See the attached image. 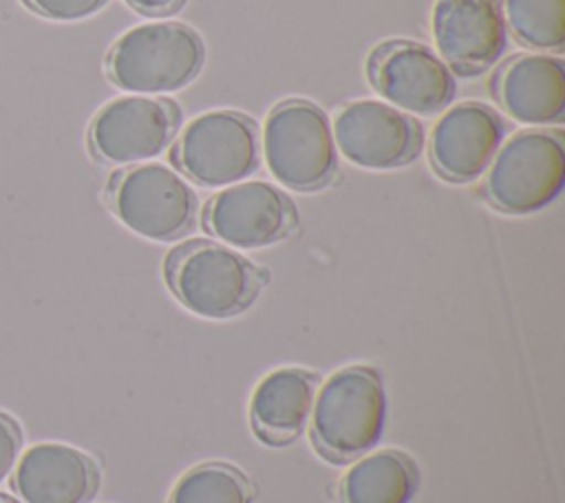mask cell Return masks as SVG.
<instances>
[{"instance_id":"cell-1","label":"cell","mask_w":565,"mask_h":503,"mask_svg":"<svg viewBox=\"0 0 565 503\" xmlns=\"http://www.w3.org/2000/svg\"><path fill=\"white\" fill-rule=\"evenodd\" d=\"M388 402L377 371L347 366L331 373L311 406V439L331 461H351L369 452L386 426Z\"/></svg>"},{"instance_id":"cell-2","label":"cell","mask_w":565,"mask_h":503,"mask_svg":"<svg viewBox=\"0 0 565 503\" xmlns=\"http://www.w3.org/2000/svg\"><path fill=\"white\" fill-rule=\"evenodd\" d=\"M166 282L192 313L230 318L256 298L263 271L227 245L188 240L168 254Z\"/></svg>"},{"instance_id":"cell-3","label":"cell","mask_w":565,"mask_h":503,"mask_svg":"<svg viewBox=\"0 0 565 503\" xmlns=\"http://www.w3.org/2000/svg\"><path fill=\"white\" fill-rule=\"evenodd\" d=\"M205 57L201 35L183 22H146L126 31L110 49V79L130 93L159 95L190 84Z\"/></svg>"},{"instance_id":"cell-4","label":"cell","mask_w":565,"mask_h":503,"mask_svg":"<svg viewBox=\"0 0 565 503\" xmlns=\"http://www.w3.org/2000/svg\"><path fill=\"white\" fill-rule=\"evenodd\" d=\"M263 150L274 179L298 192L322 188L338 168L331 121L307 99H285L269 110Z\"/></svg>"},{"instance_id":"cell-5","label":"cell","mask_w":565,"mask_h":503,"mask_svg":"<svg viewBox=\"0 0 565 503\" xmlns=\"http://www.w3.org/2000/svg\"><path fill=\"white\" fill-rule=\"evenodd\" d=\"M486 194L505 214H532L547 207L565 185L561 132L523 130L512 135L488 165Z\"/></svg>"},{"instance_id":"cell-6","label":"cell","mask_w":565,"mask_h":503,"mask_svg":"<svg viewBox=\"0 0 565 503\" xmlns=\"http://www.w3.org/2000/svg\"><path fill=\"white\" fill-rule=\"evenodd\" d=\"M108 196L117 218L150 240L179 238L196 216L192 185L163 163H139L115 172Z\"/></svg>"},{"instance_id":"cell-7","label":"cell","mask_w":565,"mask_h":503,"mask_svg":"<svg viewBox=\"0 0 565 503\" xmlns=\"http://www.w3.org/2000/svg\"><path fill=\"white\" fill-rule=\"evenodd\" d=\"M172 163L188 179L205 188L243 181L258 165V130L254 119L236 110L199 115L174 141Z\"/></svg>"},{"instance_id":"cell-8","label":"cell","mask_w":565,"mask_h":503,"mask_svg":"<svg viewBox=\"0 0 565 503\" xmlns=\"http://www.w3.org/2000/svg\"><path fill=\"white\" fill-rule=\"evenodd\" d=\"M369 82L386 104L415 115H435L455 95V75L426 44L382 42L366 62Z\"/></svg>"},{"instance_id":"cell-9","label":"cell","mask_w":565,"mask_h":503,"mask_svg":"<svg viewBox=\"0 0 565 503\" xmlns=\"http://www.w3.org/2000/svg\"><path fill=\"white\" fill-rule=\"evenodd\" d=\"M179 126V108L170 99L143 95L117 97L95 115L88 141L97 159L130 165L166 150Z\"/></svg>"},{"instance_id":"cell-10","label":"cell","mask_w":565,"mask_h":503,"mask_svg":"<svg viewBox=\"0 0 565 503\" xmlns=\"http://www.w3.org/2000/svg\"><path fill=\"white\" fill-rule=\"evenodd\" d=\"M331 130L342 157L369 170L404 165L415 159L422 143L417 121L404 110L377 99L344 104Z\"/></svg>"},{"instance_id":"cell-11","label":"cell","mask_w":565,"mask_h":503,"mask_svg":"<svg viewBox=\"0 0 565 503\" xmlns=\"http://www.w3.org/2000/svg\"><path fill=\"white\" fill-rule=\"evenodd\" d=\"M296 223L294 205L267 181L232 183L216 192L203 210V227L238 249H258L285 238Z\"/></svg>"},{"instance_id":"cell-12","label":"cell","mask_w":565,"mask_h":503,"mask_svg":"<svg viewBox=\"0 0 565 503\" xmlns=\"http://www.w3.org/2000/svg\"><path fill=\"white\" fill-rule=\"evenodd\" d=\"M433 38L448 68L461 75L488 71L508 42L499 0H437Z\"/></svg>"},{"instance_id":"cell-13","label":"cell","mask_w":565,"mask_h":503,"mask_svg":"<svg viewBox=\"0 0 565 503\" xmlns=\"http://www.w3.org/2000/svg\"><path fill=\"white\" fill-rule=\"evenodd\" d=\"M503 130L501 117L486 104H455L433 126L430 161L448 181H475L501 148Z\"/></svg>"},{"instance_id":"cell-14","label":"cell","mask_w":565,"mask_h":503,"mask_svg":"<svg viewBox=\"0 0 565 503\" xmlns=\"http://www.w3.org/2000/svg\"><path fill=\"white\" fill-rule=\"evenodd\" d=\"M95 461L66 443L31 446L13 468L22 503H88L97 492Z\"/></svg>"},{"instance_id":"cell-15","label":"cell","mask_w":565,"mask_h":503,"mask_svg":"<svg viewBox=\"0 0 565 503\" xmlns=\"http://www.w3.org/2000/svg\"><path fill=\"white\" fill-rule=\"evenodd\" d=\"M492 95L516 121L543 126L565 113V68L558 57L525 53L508 60L492 79Z\"/></svg>"},{"instance_id":"cell-16","label":"cell","mask_w":565,"mask_h":503,"mask_svg":"<svg viewBox=\"0 0 565 503\" xmlns=\"http://www.w3.org/2000/svg\"><path fill=\"white\" fill-rule=\"evenodd\" d=\"M318 377L305 368L285 366L267 373L249 399L256 437L271 446L294 441L307 426Z\"/></svg>"},{"instance_id":"cell-17","label":"cell","mask_w":565,"mask_h":503,"mask_svg":"<svg viewBox=\"0 0 565 503\" xmlns=\"http://www.w3.org/2000/svg\"><path fill=\"white\" fill-rule=\"evenodd\" d=\"M417 468L399 450L364 452L340 481L342 503H411Z\"/></svg>"},{"instance_id":"cell-18","label":"cell","mask_w":565,"mask_h":503,"mask_svg":"<svg viewBox=\"0 0 565 503\" xmlns=\"http://www.w3.org/2000/svg\"><path fill=\"white\" fill-rule=\"evenodd\" d=\"M512 35L536 51H561L565 44V0H499Z\"/></svg>"},{"instance_id":"cell-19","label":"cell","mask_w":565,"mask_h":503,"mask_svg":"<svg viewBox=\"0 0 565 503\" xmlns=\"http://www.w3.org/2000/svg\"><path fill=\"white\" fill-rule=\"evenodd\" d=\"M252 483L236 465L210 461L190 468L168 503H252Z\"/></svg>"},{"instance_id":"cell-20","label":"cell","mask_w":565,"mask_h":503,"mask_svg":"<svg viewBox=\"0 0 565 503\" xmlns=\"http://www.w3.org/2000/svg\"><path fill=\"white\" fill-rule=\"evenodd\" d=\"M38 13L53 20H82L99 11L108 0H24Z\"/></svg>"},{"instance_id":"cell-21","label":"cell","mask_w":565,"mask_h":503,"mask_svg":"<svg viewBox=\"0 0 565 503\" xmlns=\"http://www.w3.org/2000/svg\"><path fill=\"white\" fill-rule=\"evenodd\" d=\"M22 448V432L13 417L0 413V483L13 472Z\"/></svg>"},{"instance_id":"cell-22","label":"cell","mask_w":565,"mask_h":503,"mask_svg":"<svg viewBox=\"0 0 565 503\" xmlns=\"http://www.w3.org/2000/svg\"><path fill=\"white\" fill-rule=\"evenodd\" d=\"M126 2L146 15H166L183 4V0H126Z\"/></svg>"},{"instance_id":"cell-23","label":"cell","mask_w":565,"mask_h":503,"mask_svg":"<svg viewBox=\"0 0 565 503\" xmlns=\"http://www.w3.org/2000/svg\"><path fill=\"white\" fill-rule=\"evenodd\" d=\"M0 503H18L13 496H9V494H2L0 492Z\"/></svg>"}]
</instances>
